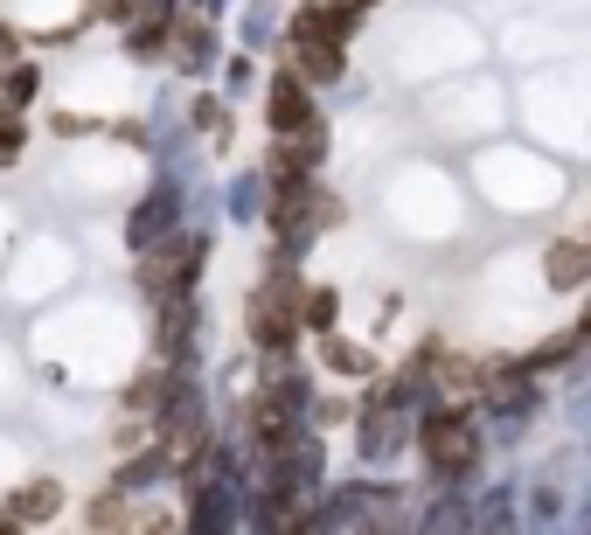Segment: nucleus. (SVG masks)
Wrapping results in <instances>:
<instances>
[{
	"label": "nucleus",
	"instance_id": "obj_1",
	"mask_svg": "<svg viewBox=\"0 0 591 535\" xmlns=\"http://www.w3.org/2000/svg\"><path fill=\"white\" fill-rule=\"evenodd\" d=\"M473 452H480V445H473V424H466V417H445L439 410V417L425 424V459H432L439 473H466Z\"/></svg>",
	"mask_w": 591,
	"mask_h": 535
},
{
	"label": "nucleus",
	"instance_id": "obj_2",
	"mask_svg": "<svg viewBox=\"0 0 591 535\" xmlns=\"http://www.w3.org/2000/svg\"><path fill=\"white\" fill-rule=\"evenodd\" d=\"M286 292H293V285L279 278V285H272V292H265L258 306H251V320H258V341H272V348H279V341L293 334V313H286Z\"/></svg>",
	"mask_w": 591,
	"mask_h": 535
},
{
	"label": "nucleus",
	"instance_id": "obj_3",
	"mask_svg": "<svg viewBox=\"0 0 591 535\" xmlns=\"http://www.w3.org/2000/svg\"><path fill=\"white\" fill-rule=\"evenodd\" d=\"M272 126H279V133H306V126H313L306 91H299L293 77H279V91H272Z\"/></svg>",
	"mask_w": 591,
	"mask_h": 535
},
{
	"label": "nucleus",
	"instance_id": "obj_4",
	"mask_svg": "<svg viewBox=\"0 0 591 535\" xmlns=\"http://www.w3.org/2000/svg\"><path fill=\"white\" fill-rule=\"evenodd\" d=\"M585 265H591L585 244H557V251H550V278H557V285H578V278H585Z\"/></svg>",
	"mask_w": 591,
	"mask_h": 535
},
{
	"label": "nucleus",
	"instance_id": "obj_5",
	"mask_svg": "<svg viewBox=\"0 0 591 535\" xmlns=\"http://www.w3.org/2000/svg\"><path fill=\"white\" fill-rule=\"evenodd\" d=\"M14 515H21V522H42V515H56V487H28V494L14 501Z\"/></svg>",
	"mask_w": 591,
	"mask_h": 535
},
{
	"label": "nucleus",
	"instance_id": "obj_6",
	"mask_svg": "<svg viewBox=\"0 0 591 535\" xmlns=\"http://www.w3.org/2000/svg\"><path fill=\"white\" fill-rule=\"evenodd\" d=\"M167 216H174V202H167V195H160V202H147V216L133 223V237H153V230H160Z\"/></svg>",
	"mask_w": 591,
	"mask_h": 535
},
{
	"label": "nucleus",
	"instance_id": "obj_7",
	"mask_svg": "<svg viewBox=\"0 0 591 535\" xmlns=\"http://www.w3.org/2000/svg\"><path fill=\"white\" fill-rule=\"evenodd\" d=\"M306 320L327 327V320H334V292H313V299H306Z\"/></svg>",
	"mask_w": 591,
	"mask_h": 535
},
{
	"label": "nucleus",
	"instance_id": "obj_8",
	"mask_svg": "<svg viewBox=\"0 0 591 535\" xmlns=\"http://www.w3.org/2000/svg\"><path fill=\"white\" fill-rule=\"evenodd\" d=\"M28 91H35V70H7V98H14V105H21V98H28Z\"/></svg>",
	"mask_w": 591,
	"mask_h": 535
},
{
	"label": "nucleus",
	"instance_id": "obj_9",
	"mask_svg": "<svg viewBox=\"0 0 591 535\" xmlns=\"http://www.w3.org/2000/svg\"><path fill=\"white\" fill-rule=\"evenodd\" d=\"M14 146H21V126H14V119H0V167L14 160Z\"/></svg>",
	"mask_w": 591,
	"mask_h": 535
}]
</instances>
